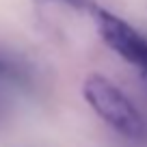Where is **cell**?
Listing matches in <instances>:
<instances>
[{"label":"cell","mask_w":147,"mask_h":147,"mask_svg":"<svg viewBox=\"0 0 147 147\" xmlns=\"http://www.w3.org/2000/svg\"><path fill=\"white\" fill-rule=\"evenodd\" d=\"M82 95L97 117L113 130L138 143H147V121L117 84L102 74H89L82 82Z\"/></svg>","instance_id":"obj_1"},{"label":"cell","mask_w":147,"mask_h":147,"mask_svg":"<svg viewBox=\"0 0 147 147\" xmlns=\"http://www.w3.org/2000/svg\"><path fill=\"white\" fill-rule=\"evenodd\" d=\"M91 15H93V22H95V28L100 32L102 41L113 52H117L123 61L134 65L147 78V39L136 28L130 26L125 20H121L119 15L110 13L102 7L93 5Z\"/></svg>","instance_id":"obj_2"},{"label":"cell","mask_w":147,"mask_h":147,"mask_svg":"<svg viewBox=\"0 0 147 147\" xmlns=\"http://www.w3.org/2000/svg\"><path fill=\"white\" fill-rule=\"evenodd\" d=\"M63 2H67V5H71V7H76V9H80V7H84V2H87V0H63Z\"/></svg>","instance_id":"obj_3"},{"label":"cell","mask_w":147,"mask_h":147,"mask_svg":"<svg viewBox=\"0 0 147 147\" xmlns=\"http://www.w3.org/2000/svg\"><path fill=\"white\" fill-rule=\"evenodd\" d=\"M0 74H5V63H0Z\"/></svg>","instance_id":"obj_4"}]
</instances>
